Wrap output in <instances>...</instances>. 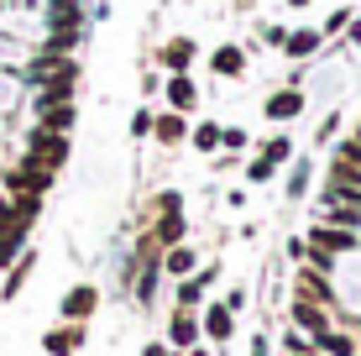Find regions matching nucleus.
<instances>
[{
    "mask_svg": "<svg viewBox=\"0 0 361 356\" xmlns=\"http://www.w3.org/2000/svg\"><path fill=\"white\" fill-rule=\"evenodd\" d=\"M173 304H178V309H204V283H199V278H178Z\"/></svg>",
    "mask_w": 361,
    "mask_h": 356,
    "instance_id": "4be33fe9",
    "label": "nucleus"
},
{
    "mask_svg": "<svg viewBox=\"0 0 361 356\" xmlns=\"http://www.w3.org/2000/svg\"><path fill=\"white\" fill-rule=\"evenodd\" d=\"M189 142L199 147V152H220V121H199V126H189Z\"/></svg>",
    "mask_w": 361,
    "mask_h": 356,
    "instance_id": "5701e85b",
    "label": "nucleus"
},
{
    "mask_svg": "<svg viewBox=\"0 0 361 356\" xmlns=\"http://www.w3.org/2000/svg\"><path fill=\"white\" fill-rule=\"evenodd\" d=\"M183 356H209V351H204V346H194V351H183Z\"/></svg>",
    "mask_w": 361,
    "mask_h": 356,
    "instance_id": "ea45409f",
    "label": "nucleus"
},
{
    "mask_svg": "<svg viewBox=\"0 0 361 356\" xmlns=\"http://www.w3.org/2000/svg\"><path fill=\"white\" fill-rule=\"evenodd\" d=\"M157 215H183V194L178 189H163V194H157Z\"/></svg>",
    "mask_w": 361,
    "mask_h": 356,
    "instance_id": "c756f323",
    "label": "nucleus"
},
{
    "mask_svg": "<svg viewBox=\"0 0 361 356\" xmlns=\"http://www.w3.org/2000/svg\"><path fill=\"white\" fill-rule=\"evenodd\" d=\"M351 142H356V147H361V121H356V131H351Z\"/></svg>",
    "mask_w": 361,
    "mask_h": 356,
    "instance_id": "a19ab883",
    "label": "nucleus"
},
{
    "mask_svg": "<svg viewBox=\"0 0 361 356\" xmlns=\"http://www.w3.org/2000/svg\"><path fill=\"white\" fill-rule=\"evenodd\" d=\"M53 183H58V173H53V168H42V163H32V157H21L16 168L0 173V189H6V194H47Z\"/></svg>",
    "mask_w": 361,
    "mask_h": 356,
    "instance_id": "f03ea898",
    "label": "nucleus"
},
{
    "mask_svg": "<svg viewBox=\"0 0 361 356\" xmlns=\"http://www.w3.org/2000/svg\"><path fill=\"white\" fill-rule=\"evenodd\" d=\"M252 356H272V340L267 336H252Z\"/></svg>",
    "mask_w": 361,
    "mask_h": 356,
    "instance_id": "e433bc0d",
    "label": "nucleus"
},
{
    "mask_svg": "<svg viewBox=\"0 0 361 356\" xmlns=\"http://www.w3.org/2000/svg\"><path fill=\"white\" fill-rule=\"evenodd\" d=\"M142 94H147V100H152V94H163V73L147 68V73H142Z\"/></svg>",
    "mask_w": 361,
    "mask_h": 356,
    "instance_id": "72a5a7b5",
    "label": "nucleus"
},
{
    "mask_svg": "<svg viewBox=\"0 0 361 356\" xmlns=\"http://www.w3.org/2000/svg\"><path fill=\"white\" fill-rule=\"evenodd\" d=\"M283 6H288V11H304V6H309V0H283Z\"/></svg>",
    "mask_w": 361,
    "mask_h": 356,
    "instance_id": "58836bf2",
    "label": "nucleus"
},
{
    "mask_svg": "<svg viewBox=\"0 0 361 356\" xmlns=\"http://www.w3.org/2000/svg\"><path fill=\"white\" fill-rule=\"evenodd\" d=\"M319 351H325V356H356L361 340L351 336V330H330V336H319Z\"/></svg>",
    "mask_w": 361,
    "mask_h": 356,
    "instance_id": "412c9836",
    "label": "nucleus"
},
{
    "mask_svg": "<svg viewBox=\"0 0 361 356\" xmlns=\"http://www.w3.org/2000/svg\"><path fill=\"white\" fill-rule=\"evenodd\" d=\"M194 273H199V252L189 247V241L163 252V278H194Z\"/></svg>",
    "mask_w": 361,
    "mask_h": 356,
    "instance_id": "dca6fc26",
    "label": "nucleus"
},
{
    "mask_svg": "<svg viewBox=\"0 0 361 356\" xmlns=\"http://www.w3.org/2000/svg\"><path fill=\"white\" fill-rule=\"evenodd\" d=\"M293 299H309V304H325V309H335L341 304V293H335L330 283V273H319V267H298V278H293Z\"/></svg>",
    "mask_w": 361,
    "mask_h": 356,
    "instance_id": "7ed1b4c3",
    "label": "nucleus"
},
{
    "mask_svg": "<svg viewBox=\"0 0 361 356\" xmlns=\"http://www.w3.org/2000/svg\"><path fill=\"white\" fill-rule=\"evenodd\" d=\"M152 137H157V147H183L189 142V116H178V110L152 116Z\"/></svg>",
    "mask_w": 361,
    "mask_h": 356,
    "instance_id": "2eb2a0df",
    "label": "nucleus"
},
{
    "mask_svg": "<svg viewBox=\"0 0 361 356\" xmlns=\"http://www.w3.org/2000/svg\"><path fill=\"white\" fill-rule=\"evenodd\" d=\"M220 152H246V131L241 126H220Z\"/></svg>",
    "mask_w": 361,
    "mask_h": 356,
    "instance_id": "cd10ccee",
    "label": "nucleus"
},
{
    "mask_svg": "<svg viewBox=\"0 0 361 356\" xmlns=\"http://www.w3.org/2000/svg\"><path fill=\"white\" fill-rule=\"evenodd\" d=\"M194 58H199L194 37H168V42L157 47V68L163 73H194Z\"/></svg>",
    "mask_w": 361,
    "mask_h": 356,
    "instance_id": "423d86ee",
    "label": "nucleus"
},
{
    "mask_svg": "<svg viewBox=\"0 0 361 356\" xmlns=\"http://www.w3.org/2000/svg\"><path fill=\"white\" fill-rule=\"evenodd\" d=\"M32 267H37V252H21L16 262L6 267V283H0V299H16L21 288H27V278H32Z\"/></svg>",
    "mask_w": 361,
    "mask_h": 356,
    "instance_id": "a211bd4d",
    "label": "nucleus"
},
{
    "mask_svg": "<svg viewBox=\"0 0 361 356\" xmlns=\"http://www.w3.org/2000/svg\"><path fill=\"white\" fill-rule=\"evenodd\" d=\"M142 356H168V346H163V340H147V346H142Z\"/></svg>",
    "mask_w": 361,
    "mask_h": 356,
    "instance_id": "4c0bfd02",
    "label": "nucleus"
},
{
    "mask_svg": "<svg viewBox=\"0 0 361 356\" xmlns=\"http://www.w3.org/2000/svg\"><path fill=\"white\" fill-rule=\"evenodd\" d=\"M152 241L157 247H183V241H189V220L183 215H157V226H152Z\"/></svg>",
    "mask_w": 361,
    "mask_h": 356,
    "instance_id": "f3484780",
    "label": "nucleus"
},
{
    "mask_svg": "<svg viewBox=\"0 0 361 356\" xmlns=\"http://www.w3.org/2000/svg\"><path fill=\"white\" fill-rule=\"evenodd\" d=\"M356 356H361V351H356Z\"/></svg>",
    "mask_w": 361,
    "mask_h": 356,
    "instance_id": "37998d69",
    "label": "nucleus"
},
{
    "mask_svg": "<svg viewBox=\"0 0 361 356\" xmlns=\"http://www.w3.org/2000/svg\"><path fill=\"white\" fill-rule=\"evenodd\" d=\"M94 309H99V288H94V283H73L63 299H58V314H63V320H73V325H84Z\"/></svg>",
    "mask_w": 361,
    "mask_h": 356,
    "instance_id": "0eeeda50",
    "label": "nucleus"
},
{
    "mask_svg": "<svg viewBox=\"0 0 361 356\" xmlns=\"http://www.w3.org/2000/svg\"><path fill=\"white\" fill-rule=\"evenodd\" d=\"M199 330H204V340H215V346H226V340L235 336V314L226 309V304H204V309H199Z\"/></svg>",
    "mask_w": 361,
    "mask_h": 356,
    "instance_id": "9b49d317",
    "label": "nucleus"
},
{
    "mask_svg": "<svg viewBox=\"0 0 361 356\" xmlns=\"http://www.w3.org/2000/svg\"><path fill=\"white\" fill-rule=\"evenodd\" d=\"M220 304H226L231 314H241V309H246V288H231V293H226V299H220Z\"/></svg>",
    "mask_w": 361,
    "mask_h": 356,
    "instance_id": "c9c22d12",
    "label": "nucleus"
},
{
    "mask_svg": "<svg viewBox=\"0 0 361 356\" xmlns=\"http://www.w3.org/2000/svg\"><path fill=\"white\" fill-rule=\"evenodd\" d=\"M199 340H204V330H199V309H173V320H168V346H173V351H194Z\"/></svg>",
    "mask_w": 361,
    "mask_h": 356,
    "instance_id": "9d476101",
    "label": "nucleus"
},
{
    "mask_svg": "<svg viewBox=\"0 0 361 356\" xmlns=\"http://www.w3.org/2000/svg\"><path fill=\"white\" fill-rule=\"evenodd\" d=\"M235 11H252V0H235Z\"/></svg>",
    "mask_w": 361,
    "mask_h": 356,
    "instance_id": "79ce46f5",
    "label": "nucleus"
},
{
    "mask_svg": "<svg viewBox=\"0 0 361 356\" xmlns=\"http://www.w3.org/2000/svg\"><path fill=\"white\" fill-rule=\"evenodd\" d=\"M68 152H73V142L63 137V131L32 126V131H27V152H21V157H32V163H42V168H53V173H63Z\"/></svg>",
    "mask_w": 361,
    "mask_h": 356,
    "instance_id": "f257e3e1",
    "label": "nucleus"
},
{
    "mask_svg": "<svg viewBox=\"0 0 361 356\" xmlns=\"http://www.w3.org/2000/svg\"><path fill=\"white\" fill-rule=\"evenodd\" d=\"M163 94H168V110H178V116H194V110H199V84H194V73H168V79H163Z\"/></svg>",
    "mask_w": 361,
    "mask_h": 356,
    "instance_id": "1a4fd4ad",
    "label": "nucleus"
},
{
    "mask_svg": "<svg viewBox=\"0 0 361 356\" xmlns=\"http://www.w3.org/2000/svg\"><path fill=\"white\" fill-rule=\"evenodd\" d=\"M131 137H136V142H147V137H152V110H147V105L131 116Z\"/></svg>",
    "mask_w": 361,
    "mask_h": 356,
    "instance_id": "7c9ffc66",
    "label": "nucleus"
},
{
    "mask_svg": "<svg viewBox=\"0 0 361 356\" xmlns=\"http://www.w3.org/2000/svg\"><path fill=\"white\" fill-rule=\"evenodd\" d=\"M304 105H309V94L298 90V84H283V90H272V94H267L262 116L272 121V126H288V121H298V116H304Z\"/></svg>",
    "mask_w": 361,
    "mask_h": 356,
    "instance_id": "20e7f679",
    "label": "nucleus"
},
{
    "mask_svg": "<svg viewBox=\"0 0 361 356\" xmlns=\"http://www.w3.org/2000/svg\"><path fill=\"white\" fill-rule=\"evenodd\" d=\"M32 116H37V126L42 131H68L79 126V100H63V105H32Z\"/></svg>",
    "mask_w": 361,
    "mask_h": 356,
    "instance_id": "4468645a",
    "label": "nucleus"
},
{
    "mask_svg": "<svg viewBox=\"0 0 361 356\" xmlns=\"http://www.w3.org/2000/svg\"><path fill=\"white\" fill-rule=\"evenodd\" d=\"M309 183H314V163H309V157H293V163H288V183H283V194H288V200H304Z\"/></svg>",
    "mask_w": 361,
    "mask_h": 356,
    "instance_id": "6ab92c4d",
    "label": "nucleus"
},
{
    "mask_svg": "<svg viewBox=\"0 0 361 356\" xmlns=\"http://www.w3.org/2000/svg\"><path fill=\"white\" fill-rule=\"evenodd\" d=\"M278 178V168L267 163V157H252V163H246V183H272Z\"/></svg>",
    "mask_w": 361,
    "mask_h": 356,
    "instance_id": "bb28decb",
    "label": "nucleus"
},
{
    "mask_svg": "<svg viewBox=\"0 0 361 356\" xmlns=\"http://www.w3.org/2000/svg\"><path fill=\"white\" fill-rule=\"evenodd\" d=\"M262 42H267V47H278V53H283V42H288V27H262Z\"/></svg>",
    "mask_w": 361,
    "mask_h": 356,
    "instance_id": "473e14b6",
    "label": "nucleus"
},
{
    "mask_svg": "<svg viewBox=\"0 0 361 356\" xmlns=\"http://www.w3.org/2000/svg\"><path fill=\"white\" fill-rule=\"evenodd\" d=\"M319 53H325V32L319 27H293L288 42H283V58H288V63H309V58H319Z\"/></svg>",
    "mask_w": 361,
    "mask_h": 356,
    "instance_id": "6e6552de",
    "label": "nucleus"
},
{
    "mask_svg": "<svg viewBox=\"0 0 361 356\" xmlns=\"http://www.w3.org/2000/svg\"><path fill=\"white\" fill-rule=\"evenodd\" d=\"M288 320H293V330H304L314 346H319V336H330V330H335L330 309H325V304H309V299H293L288 304Z\"/></svg>",
    "mask_w": 361,
    "mask_h": 356,
    "instance_id": "39448f33",
    "label": "nucleus"
},
{
    "mask_svg": "<svg viewBox=\"0 0 361 356\" xmlns=\"http://www.w3.org/2000/svg\"><path fill=\"white\" fill-rule=\"evenodd\" d=\"M325 226H341V231H356L361 236V210H345V204H330V210H319Z\"/></svg>",
    "mask_w": 361,
    "mask_h": 356,
    "instance_id": "b1692460",
    "label": "nucleus"
},
{
    "mask_svg": "<svg viewBox=\"0 0 361 356\" xmlns=\"http://www.w3.org/2000/svg\"><path fill=\"white\" fill-rule=\"evenodd\" d=\"M262 157L272 168H288L293 163V137H288V131H272V137L262 142Z\"/></svg>",
    "mask_w": 361,
    "mask_h": 356,
    "instance_id": "aec40b11",
    "label": "nucleus"
},
{
    "mask_svg": "<svg viewBox=\"0 0 361 356\" xmlns=\"http://www.w3.org/2000/svg\"><path fill=\"white\" fill-rule=\"evenodd\" d=\"M84 340H90V330L73 325V320H63V325H53V330L42 336V351H47V356H73Z\"/></svg>",
    "mask_w": 361,
    "mask_h": 356,
    "instance_id": "f8f14e48",
    "label": "nucleus"
},
{
    "mask_svg": "<svg viewBox=\"0 0 361 356\" xmlns=\"http://www.w3.org/2000/svg\"><path fill=\"white\" fill-rule=\"evenodd\" d=\"M330 204H345V210H361V189H319V210H330Z\"/></svg>",
    "mask_w": 361,
    "mask_h": 356,
    "instance_id": "393cba45",
    "label": "nucleus"
},
{
    "mask_svg": "<svg viewBox=\"0 0 361 356\" xmlns=\"http://www.w3.org/2000/svg\"><path fill=\"white\" fill-rule=\"evenodd\" d=\"M351 16H356L351 6H335L330 16H325V27H319V32H325V37H345V27H351Z\"/></svg>",
    "mask_w": 361,
    "mask_h": 356,
    "instance_id": "a878e982",
    "label": "nucleus"
},
{
    "mask_svg": "<svg viewBox=\"0 0 361 356\" xmlns=\"http://www.w3.org/2000/svg\"><path fill=\"white\" fill-rule=\"evenodd\" d=\"M335 47H361V16H351V27H345V37Z\"/></svg>",
    "mask_w": 361,
    "mask_h": 356,
    "instance_id": "f704fd0d",
    "label": "nucleus"
},
{
    "mask_svg": "<svg viewBox=\"0 0 361 356\" xmlns=\"http://www.w3.org/2000/svg\"><path fill=\"white\" fill-rule=\"evenodd\" d=\"M335 131H341V116H335V110H330V116H325V121H319V126H314V147H325V142L335 137Z\"/></svg>",
    "mask_w": 361,
    "mask_h": 356,
    "instance_id": "2f4dec72",
    "label": "nucleus"
},
{
    "mask_svg": "<svg viewBox=\"0 0 361 356\" xmlns=\"http://www.w3.org/2000/svg\"><path fill=\"white\" fill-rule=\"evenodd\" d=\"M283 351H288V356H304V351H319V346L304 336V330H288V336H283Z\"/></svg>",
    "mask_w": 361,
    "mask_h": 356,
    "instance_id": "c85d7f7f",
    "label": "nucleus"
},
{
    "mask_svg": "<svg viewBox=\"0 0 361 356\" xmlns=\"http://www.w3.org/2000/svg\"><path fill=\"white\" fill-rule=\"evenodd\" d=\"M246 63H252V58H246L241 42H220L215 53H209V73H215V79H241Z\"/></svg>",
    "mask_w": 361,
    "mask_h": 356,
    "instance_id": "ddd939ff",
    "label": "nucleus"
}]
</instances>
